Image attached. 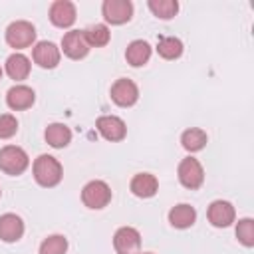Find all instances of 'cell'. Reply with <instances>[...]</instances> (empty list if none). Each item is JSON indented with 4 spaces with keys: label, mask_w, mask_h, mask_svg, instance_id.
Returning a JSON list of instances; mask_svg holds the SVG:
<instances>
[{
    "label": "cell",
    "mask_w": 254,
    "mask_h": 254,
    "mask_svg": "<svg viewBox=\"0 0 254 254\" xmlns=\"http://www.w3.org/2000/svg\"><path fill=\"white\" fill-rule=\"evenodd\" d=\"M32 171H34V179L42 187H56L64 177V169H62L60 161L52 155H40L34 161Z\"/></svg>",
    "instance_id": "cell-1"
},
{
    "label": "cell",
    "mask_w": 254,
    "mask_h": 254,
    "mask_svg": "<svg viewBox=\"0 0 254 254\" xmlns=\"http://www.w3.org/2000/svg\"><path fill=\"white\" fill-rule=\"evenodd\" d=\"M30 165V159L22 147L6 145L0 149V169L6 175H22Z\"/></svg>",
    "instance_id": "cell-2"
},
{
    "label": "cell",
    "mask_w": 254,
    "mask_h": 254,
    "mask_svg": "<svg viewBox=\"0 0 254 254\" xmlns=\"http://www.w3.org/2000/svg\"><path fill=\"white\" fill-rule=\"evenodd\" d=\"M34 40H36V28L26 20H16L6 28V44L14 50L30 48Z\"/></svg>",
    "instance_id": "cell-3"
},
{
    "label": "cell",
    "mask_w": 254,
    "mask_h": 254,
    "mask_svg": "<svg viewBox=\"0 0 254 254\" xmlns=\"http://www.w3.org/2000/svg\"><path fill=\"white\" fill-rule=\"evenodd\" d=\"M81 200L87 208H103L111 200V189L103 181H89L81 190Z\"/></svg>",
    "instance_id": "cell-4"
},
{
    "label": "cell",
    "mask_w": 254,
    "mask_h": 254,
    "mask_svg": "<svg viewBox=\"0 0 254 254\" xmlns=\"http://www.w3.org/2000/svg\"><path fill=\"white\" fill-rule=\"evenodd\" d=\"M179 181H181V185L183 187H187V189H190V190H194V189H198L200 185H202V181H204V171H202V165L194 159V157H187V159H183L181 163H179Z\"/></svg>",
    "instance_id": "cell-5"
},
{
    "label": "cell",
    "mask_w": 254,
    "mask_h": 254,
    "mask_svg": "<svg viewBox=\"0 0 254 254\" xmlns=\"http://www.w3.org/2000/svg\"><path fill=\"white\" fill-rule=\"evenodd\" d=\"M101 12L109 24H125L133 16V4L129 0H105Z\"/></svg>",
    "instance_id": "cell-6"
},
{
    "label": "cell",
    "mask_w": 254,
    "mask_h": 254,
    "mask_svg": "<svg viewBox=\"0 0 254 254\" xmlns=\"http://www.w3.org/2000/svg\"><path fill=\"white\" fill-rule=\"evenodd\" d=\"M62 50L71 60H81L89 52V44L83 36V30H71L62 38Z\"/></svg>",
    "instance_id": "cell-7"
},
{
    "label": "cell",
    "mask_w": 254,
    "mask_h": 254,
    "mask_svg": "<svg viewBox=\"0 0 254 254\" xmlns=\"http://www.w3.org/2000/svg\"><path fill=\"white\" fill-rule=\"evenodd\" d=\"M141 246V234L133 226H121L113 236V248L117 254H135Z\"/></svg>",
    "instance_id": "cell-8"
},
{
    "label": "cell",
    "mask_w": 254,
    "mask_h": 254,
    "mask_svg": "<svg viewBox=\"0 0 254 254\" xmlns=\"http://www.w3.org/2000/svg\"><path fill=\"white\" fill-rule=\"evenodd\" d=\"M111 99L119 107H131L139 99V89L131 79L121 77L111 85Z\"/></svg>",
    "instance_id": "cell-9"
},
{
    "label": "cell",
    "mask_w": 254,
    "mask_h": 254,
    "mask_svg": "<svg viewBox=\"0 0 254 254\" xmlns=\"http://www.w3.org/2000/svg\"><path fill=\"white\" fill-rule=\"evenodd\" d=\"M97 131L107 139V141H121L127 135V125L123 119L115 117V115H101L95 121Z\"/></svg>",
    "instance_id": "cell-10"
},
{
    "label": "cell",
    "mask_w": 254,
    "mask_h": 254,
    "mask_svg": "<svg viewBox=\"0 0 254 254\" xmlns=\"http://www.w3.org/2000/svg\"><path fill=\"white\" fill-rule=\"evenodd\" d=\"M60 48L54 44V42H38L34 46V52H32V58L34 62L44 67V69H52L60 64Z\"/></svg>",
    "instance_id": "cell-11"
},
{
    "label": "cell",
    "mask_w": 254,
    "mask_h": 254,
    "mask_svg": "<svg viewBox=\"0 0 254 254\" xmlns=\"http://www.w3.org/2000/svg\"><path fill=\"white\" fill-rule=\"evenodd\" d=\"M50 20L58 28H69L75 22V6L69 0H56L50 6Z\"/></svg>",
    "instance_id": "cell-12"
},
{
    "label": "cell",
    "mask_w": 254,
    "mask_h": 254,
    "mask_svg": "<svg viewBox=\"0 0 254 254\" xmlns=\"http://www.w3.org/2000/svg\"><path fill=\"white\" fill-rule=\"evenodd\" d=\"M208 222L216 228L230 226L234 222V206L228 200H214L208 206Z\"/></svg>",
    "instance_id": "cell-13"
},
{
    "label": "cell",
    "mask_w": 254,
    "mask_h": 254,
    "mask_svg": "<svg viewBox=\"0 0 254 254\" xmlns=\"http://www.w3.org/2000/svg\"><path fill=\"white\" fill-rule=\"evenodd\" d=\"M34 99H36V93H34V89L28 87V85H14V87H10L8 93H6V103H8V107L14 109V111H22V109L32 107Z\"/></svg>",
    "instance_id": "cell-14"
},
{
    "label": "cell",
    "mask_w": 254,
    "mask_h": 254,
    "mask_svg": "<svg viewBox=\"0 0 254 254\" xmlns=\"http://www.w3.org/2000/svg\"><path fill=\"white\" fill-rule=\"evenodd\" d=\"M24 234V222L18 214L6 212L0 216V238L4 242H16Z\"/></svg>",
    "instance_id": "cell-15"
},
{
    "label": "cell",
    "mask_w": 254,
    "mask_h": 254,
    "mask_svg": "<svg viewBox=\"0 0 254 254\" xmlns=\"http://www.w3.org/2000/svg\"><path fill=\"white\" fill-rule=\"evenodd\" d=\"M129 189H131V192H133L135 196H139V198H149V196H153V194L157 192L159 181H157L155 175H151V173H139V175H135V177L131 179Z\"/></svg>",
    "instance_id": "cell-16"
},
{
    "label": "cell",
    "mask_w": 254,
    "mask_h": 254,
    "mask_svg": "<svg viewBox=\"0 0 254 254\" xmlns=\"http://www.w3.org/2000/svg\"><path fill=\"white\" fill-rule=\"evenodd\" d=\"M149 58H151V46L145 40H133L125 50V60L133 67H139V65L147 64Z\"/></svg>",
    "instance_id": "cell-17"
},
{
    "label": "cell",
    "mask_w": 254,
    "mask_h": 254,
    "mask_svg": "<svg viewBox=\"0 0 254 254\" xmlns=\"http://www.w3.org/2000/svg\"><path fill=\"white\" fill-rule=\"evenodd\" d=\"M196 220V210L190 206V204H177L169 210V222L175 226V228H189L192 226Z\"/></svg>",
    "instance_id": "cell-18"
},
{
    "label": "cell",
    "mask_w": 254,
    "mask_h": 254,
    "mask_svg": "<svg viewBox=\"0 0 254 254\" xmlns=\"http://www.w3.org/2000/svg\"><path fill=\"white\" fill-rule=\"evenodd\" d=\"M6 73L14 81H22L30 75V60L24 54H12L6 60Z\"/></svg>",
    "instance_id": "cell-19"
},
{
    "label": "cell",
    "mask_w": 254,
    "mask_h": 254,
    "mask_svg": "<svg viewBox=\"0 0 254 254\" xmlns=\"http://www.w3.org/2000/svg\"><path fill=\"white\" fill-rule=\"evenodd\" d=\"M44 137H46L48 145H52V147H56V149H62V147L69 145V141H71V131H69V127L64 125V123H52V125H48Z\"/></svg>",
    "instance_id": "cell-20"
},
{
    "label": "cell",
    "mask_w": 254,
    "mask_h": 254,
    "mask_svg": "<svg viewBox=\"0 0 254 254\" xmlns=\"http://www.w3.org/2000/svg\"><path fill=\"white\" fill-rule=\"evenodd\" d=\"M83 36H85L89 48H91V46H93V48H103V46H107V42H109V38H111L109 28H107L105 24H93V26L85 28V30H83Z\"/></svg>",
    "instance_id": "cell-21"
},
{
    "label": "cell",
    "mask_w": 254,
    "mask_h": 254,
    "mask_svg": "<svg viewBox=\"0 0 254 254\" xmlns=\"http://www.w3.org/2000/svg\"><path fill=\"white\" fill-rule=\"evenodd\" d=\"M206 133L202 131V129H198V127H190V129H187L183 135H181V143H183V147L187 149V151H190V153H194V151H200L204 145H206Z\"/></svg>",
    "instance_id": "cell-22"
},
{
    "label": "cell",
    "mask_w": 254,
    "mask_h": 254,
    "mask_svg": "<svg viewBox=\"0 0 254 254\" xmlns=\"http://www.w3.org/2000/svg\"><path fill=\"white\" fill-rule=\"evenodd\" d=\"M157 52L165 60H175V58H179L183 54V42L179 38H173V36L161 38L159 44H157Z\"/></svg>",
    "instance_id": "cell-23"
},
{
    "label": "cell",
    "mask_w": 254,
    "mask_h": 254,
    "mask_svg": "<svg viewBox=\"0 0 254 254\" xmlns=\"http://www.w3.org/2000/svg\"><path fill=\"white\" fill-rule=\"evenodd\" d=\"M149 10L157 16V18H161V20H169V18H173L175 14H177V10H179V2L177 0H149Z\"/></svg>",
    "instance_id": "cell-24"
},
{
    "label": "cell",
    "mask_w": 254,
    "mask_h": 254,
    "mask_svg": "<svg viewBox=\"0 0 254 254\" xmlns=\"http://www.w3.org/2000/svg\"><path fill=\"white\" fill-rule=\"evenodd\" d=\"M67 240L62 234H52L40 244V254H65Z\"/></svg>",
    "instance_id": "cell-25"
},
{
    "label": "cell",
    "mask_w": 254,
    "mask_h": 254,
    "mask_svg": "<svg viewBox=\"0 0 254 254\" xmlns=\"http://www.w3.org/2000/svg\"><path fill=\"white\" fill-rule=\"evenodd\" d=\"M236 238L244 246H254V220L252 218H242L236 224Z\"/></svg>",
    "instance_id": "cell-26"
},
{
    "label": "cell",
    "mask_w": 254,
    "mask_h": 254,
    "mask_svg": "<svg viewBox=\"0 0 254 254\" xmlns=\"http://www.w3.org/2000/svg\"><path fill=\"white\" fill-rule=\"evenodd\" d=\"M16 131H18L16 117L10 113H2L0 115V139H10L16 135Z\"/></svg>",
    "instance_id": "cell-27"
},
{
    "label": "cell",
    "mask_w": 254,
    "mask_h": 254,
    "mask_svg": "<svg viewBox=\"0 0 254 254\" xmlns=\"http://www.w3.org/2000/svg\"><path fill=\"white\" fill-rule=\"evenodd\" d=\"M0 79H2V67H0Z\"/></svg>",
    "instance_id": "cell-28"
},
{
    "label": "cell",
    "mask_w": 254,
    "mask_h": 254,
    "mask_svg": "<svg viewBox=\"0 0 254 254\" xmlns=\"http://www.w3.org/2000/svg\"><path fill=\"white\" fill-rule=\"evenodd\" d=\"M145 254H153V252H145Z\"/></svg>",
    "instance_id": "cell-29"
},
{
    "label": "cell",
    "mask_w": 254,
    "mask_h": 254,
    "mask_svg": "<svg viewBox=\"0 0 254 254\" xmlns=\"http://www.w3.org/2000/svg\"><path fill=\"white\" fill-rule=\"evenodd\" d=\"M0 194H2V190H0Z\"/></svg>",
    "instance_id": "cell-30"
}]
</instances>
